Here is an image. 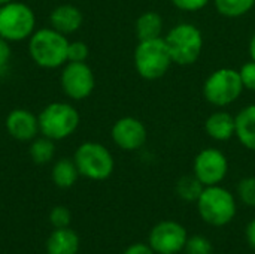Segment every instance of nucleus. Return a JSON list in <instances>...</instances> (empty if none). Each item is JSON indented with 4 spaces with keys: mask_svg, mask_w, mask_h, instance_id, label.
Masks as SVG:
<instances>
[{
    "mask_svg": "<svg viewBox=\"0 0 255 254\" xmlns=\"http://www.w3.org/2000/svg\"><path fill=\"white\" fill-rule=\"evenodd\" d=\"M235 115L224 109H218L212 112L206 120H205V132L206 135L217 141V142H226L235 136Z\"/></svg>",
    "mask_w": 255,
    "mask_h": 254,
    "instance_id": "2eb2a0df",
    "label": "nucleus"
},
{
    "mask_svg": "<svg viewBox=\"0 0 255 254\" xmlns=\"http://www.w3.org/2000/svg\"><path fill=\"white\" fill-rule=\"evenodd\" d=\"M39 133L52 141H61L72 136L79 127V112L67 102H52L37 115Z\"/></svg>",
    "mask_w": 255,
    "mask_h": 254,
    "instance_id": "39448f33",
    "label": "nucleus"
},
{
    "mask_svg": "<svg viewBox=\"0 0 255 254\" xmlns=\"http://www.w3.org/2000/svg\"><path fill=\"white\" fill-rule=\"evenodd\" d=\"M90 55V48L82 40L69 42L67 48V61H87Z\"/></svg>",
    "mask_w": 255,
    "mask_h": 254,
    "instance_id": "393cba45",
    "label": "nucleus"
},
{
    "mask_svg": "<svg viewBox=\"0 0 255 254\" xmlns=\"http://www.w3.org/2000/svg\"><path fill=\"white\" fill-rule=\"evenodd\" d=\"M163 16L155 10H146L140 13L134 22V33L137 40H148L161 37L163 33Z\"/></svg>",
    "mask_w": 255,
    "mask_h": 254,
    "instance_id": "a211bd4d",
    "label": "nucleus"
},
{
    "mask_svg": "<svg viewBox=\"0 0 255 254\" xmlns=\"http://www.w3.org/2000/svg\"><path fill=\"white\" fill-rule=\"evenodd\" d=\"M4 127H6V132L9 133V136H12L13 139L22 141V142H30L39 133L37 115H34L28 109L15 108L6 115Z\"/></svg>",
    "mask_w": 255,
    "mask_h": 254,
    "instance_id": "ddd939ff",
    "label": "nucleus"
},
{
    "mask_svg": "<svg viewBox=\"0 0 255 254\" xmlns=\"http://www.w3.org/2000/svg\"><path fill=\"white\" fill-rule=\"evenodd\" d=\"M245 235H247V243H248L250 249H251L253 252H255V219H253V220L248 223Z\"/></svg>",
    "mask_w": 255,
    "mask_h": 254,
    "instance_id": "7c9ffc66",
    "label": "nucleus"
},
{
    "mask_svg": "<svg viewBox=\"0 0 255 254\" xmlns=\"http://www.w3.org/2000/svg\"><path fill=\"white\" fill-rule=\"evenodd\" d=\"M239 75L244 84L245 90H251L255 91V61L250 60L247 63H244L239 69Z\"/></svg>",
    "mask_w": 255,
    "mask_h": 254,
    "instance_id": "bb28decb",
    "label": "nucleus"
},
{
    "mask_svg": "<svg viewBox=\"0 0 255 254\" xmlns=\"http://www.w3.org/2000/svg\"><path fill=\"white\" fill-rule=\"evenodd\" d=\"M215 9L226 18H241L255 6V0H214Z\"/></svg>",
    "mask_w": 255,
    "mask_h": 254,
    "instance_id": "412c9836",
    "label": "nucleus"
},
{
    "mask_svg": "<svg viewBox=\"0 0 255 254\" xmlns=\"http://www.w3.org/2000/svg\"><path fill=\"white\" fill-rule=\"evenodd\" d=\"M196 205L200 219L214 228H224L230 225L238 214L235 195L221 184L205 187Z\"/></svg>",
    "mask_w": 255,
    "mask_h": 254,
    "instance_id": "f03ea898",
    "label": "nucleus"
},
{
    "mask_svg": "<svg viewBox=\"0 0 255 254\" xmlns=\"http://www.w3.org/2000/svg\"><path fill=\"white\" fill-rule=\"evenodd\" d=\"M82 22H84V15H82L81 9L73 4H69V3L58 4L49 13L51 27L55 28L57 31L63 33L64 36L78 31L81 28Z\"/></svg>",
    "mask_w": 255,
    "mask_h": 254,
    "instance_id": "4468645a",
    "label": "nucleus"
},
{
    "mask_svg": "<svg viewBox=\"0 0 255 254\" xmlns=\"http://www.w3.org/2000/svg\"><path fill=\"white\" fill-rule=\"evenodd\" d=\"M193 174L205 186H217L229 174V159L218 148H203L193 162Z\"/></svg>",
    "mask_w": 255,
    "mask_h": 254,
    "instance_id": "9b49d317",
    "label": "nucleus"
},
{
    "mask_svg": "<svg viewBox=\"0 0 255 254\" xmlns=\"http://www.w3.org/2000/svg\"><path fill=\"white\" fill-rule=\"evenodd\" d=\"M73 162L79 171V175L91 181H105L115 169L112 153L103 144L93 141L84 142L76 148Z\"/></svg>",
    "mask_w": 255,
    "mask_h": 254,
    "instance_id": "0eeeda50",
    "label": "nucleus"
},
{
    "mask_svg": "<svg viewBox=\"0 0 255 254\" xmlns=\"http://www.w3.org/2000/svg\"><path fill=\"white\" fill-rule=\"evenodd\" d=\"M250 57H251V60H254L255 61V31L254 34L251 36V40H250Z\"/></svg>",
    "mask_w": 255,
    "mask_h": 254,
    "instance_id": "2f4dec72",
    "label": "nucleus"
},
{
    "mask_svg": "<svg viewBox=\"0 0 255 254\" xmlns=\"http://www.w3.org/2000/svg\"><path fill=\"white\" fill-rule=\"evenodd\" d=\"M235 136L241 145L250 151H255V103L245 106L235 115Z\"/></svg>",
    "mask_w": 255,
    "mask_h": 254,
    "instance_id": "dca6fc26",
    "label": "nucleus"
},
{
    "mask_svg": "<svg viewBox=\"0 0 255 254\" xmlns=\"http://www.w3.org/2000/svg\"><path fill=\"white\" fill-rule=\"evenodd\" d=\"M111 138L118 148L124 151H137L146 144L148 130L139 118L128 115L121 117L114 123Z\"/></svg>",
    "mask_w": 255,
    "mask_h": 254,
    "instance_id": "f8f14e48",
    "label": "nucleus"
},
{
    "mask_svg": "<svg viewBox=\"0 0 255 254\" xmlns=\"http://www.w3.org/2000/svg\"><path fill=\"white\" fill-rule=\"evenodd\" d=\"M69 39L52 27L34 30L28 37V54L43 69H57L67 63Z\"/></svg>",
    "mask_w": 255,
    "mask_h": 254,
    "instance_id": "f257e3e1",
    "label": "nucleus"
},
{
    "mask_svg": "<svg viewBox=\"0 0 255 254\" xmlns=\"http://www.w3.org/2000/svg\"><path fill=\"white\" fill-rule=\"evenodd\" d=\"M9 1H12V0H0V6H1V4H6V3H9Z\"/></svg>",
    "mask_w": 255,
    "mask_h": 254,
    "instance_id": "473e14b6",
    "label": "nucleus"
},
{
    "mask_svg": "<svg viewBox=\"0 0 255 254\" xmlns=\"http://www.w3.org/2000/svg\"><path fill=\"white\" fill-rule=\"evenodd\" d=\"M172 61L179 66L194 64L203 51V34L193 22H178L164 36Z\"/></svg>",
    "mask_w": 255,
    "mask_h": 254,
    "instance_id": "20e7f679",
    "label": "nucleus"
},
{
    "mask_svg": "<svg viewBox=\"0 0 255 254\" xmlns=\"http://www.w3.org/2000/svg\"><path fill=\"white\" fill-rule=\"evenodd\" d=\"M36 30V15L33 9L18 0L0 6V37L7 42L28 39Z\"/></svg>",
    "mask_w": 255,
    "mask_h": 254,
    "instance_id": "6e6552de",
    "label": "nucleus"
},
{
    "mask_svg": "<svg viewBox=\"0 0 255 254\" xmlns=\"http://www.w3.org/2000/svg\"><path fill=\"white\" fill-rule=\"evenodd\" d=\"M187 240V229L175 220H163L157 223L148 235V244L157 254L181 253L185 249Z\"/></svg>",
    "mask_w": 255,
    "mask_h": 254,
    "instance_id": "9d476101",
    "label": "nucleus"
},
{
    "mask_svg": "<svg viewBox=\"0 0 255 254\" xmlns=\"http://www.w3.org/2000/svg\"><path fill=\"white\" fill-rule=\"evenodd\" d=\"M79 177V171L73 162V159H60L54 163L51 171L52 183L60 189H70Z\"/></svg>",
    "mask_w": 255,
    "mask_h": 254,
    "instance_id": "6ab92c4d",
    "label": "nucleus"
},
{
    "mask_svg": "<svg viewBox=\"0 0 255 254\" xmlns=\"http://www.w3.org/2000/svg\"><path fill=\"white\" fill-rule=\"evenodd\" d=\"M238 198L247 207L255 208V177H245L238 184Z\"/></svg>",
    "mask_w": 255,
    "mask_h": 254,
    "instance_id": "b1692460",
    "label": "nucleus"
},
{
    "mask_svg": "<svg viewBox=\"0 0 255 254\" xmlns=\"http://www.w3.org/2000/svg\"><path fill=\"white\" fill-rule=\"evenodd\" d=\"M133 61L139 76L146 81L163 78L173 64L172 55L163 36L148 40H139L134 48Z\"/></svg>",
    "mask_w": 255,
    "mask_h": 254,
    "instance_id": "7ed1b4c3",
    "label": "nucleus"
},
{
    "mask_svg": "<svg viewBox=\"0 0 255 254\" xmlns=\"http://www.w3.org/2000/svg\"><path fill=\"white\" fill-rule=\"evenodd\" d=\"M60 84L67 97L72 100H84L94 91L96 76L85 61H67L63 66Z\"/></svg>",
    "mask_w": 255,
    "mask_h": 254,
    "instance_id": "1a4fd4ad",
    "label": "nucleus"
},
{
    "mask_svg": "<svg viewBox=\"0 0 255 254\" xmlns=\"http://www.w3.org/2000/svg\"><path fill=\"white\" fill-rule=\"evenodd\" d=\"M205 186L196 178L194 174L184 175L176 183V195L185 202H197Z\"/></svg>",
    "mask_w": 255,
    "mask_h": 254,
    "instance_id": "4be33fe9",
    "label": "nucleus"
},
{
    "mask_svg": "<svg viewBox=\"0 0 255 254\" xmlns=\"http://www.w3.org/2000/svg\"><path fill=\"white\" fill-rule=\"evenodd\" d=\"M10 57H12L10 42H7L6 39L0 37V75H3L7 70Z\"/></svg>",
    "mask_w": 255,
    "mask_h": 254,
    "instance_id": "c85d7f7f",
    "label": "nucleus"
},
{
    "mask_svg": "<svg viewBox=\"0 0 255 254\" xmlns=\"http://www.w3.org/2000/svg\"><path fill=\"white\" fill-rule=\"evenodd\" d=\"M55 141L46 138V136H40V138H34L33 141H30V147H28V154L31 157V160L36 165H45L49 163L54 159L55 154Z\"/></svg>",
    "mask_w": 255,
    "mask_h": 254,
    "instance_id": "aec40b11",
    "label": "nucleus"
},
{
    "mask_svg": "<svg viewBox=\"0 0 255 254\" xmlns=\"http://www.w3.org/2000/svg\"><path fill=\"white\" fill-rule=\"evenodd\" d=\"M184 252L185 254H212L214 247H212V243L206 237L193 235V237H188Z\"/></svg>",
    "mask_w": 255,
    "mask_h": 254,
    "instance_id": "5701e85b",
    "label": "nucleus"
},
{
    "mask_svg": "<svg viewBox=\"0 0 255 254\" xmlns=\"http://www.w3.org/2000/svg\"><path fill=\"white\" fill-rule=\"evenodd\" d=\"M79 250V237L70 228L54 229L46 241L48 254H76Z\"/></svg>",
    "mask_w": 255,
    "mask_h": 254,
    "instance_id": "f3484780",
    "label": "nucleus"
},
{
    "mask_svg": "<svg viewBox=\"0 0 255 254\" xmlns=\"http://www.w3.org/2000/svg\"><path fill=\"white\" fill-rule=\"evenodd\" d=\"M244 84L239 70L221 67L214 70L203 84V97L217 108H226L239 100L244 93Z\"/></svg>",
    "mask_w": 255,
    "mask_h": 254,
    "instance_id": "423d86ee",
    "label": "nucleus"
},
{
    "mask_svg": "<svg viewBox=\"0 0 255 254\" xmlns=\"http://www.w3.org/2000/svg\"><path fill=\"white\" fill-rule=\"evenodd\" d=\"M123 254H157L151 247L149 244L146 243H136V244H131L126 249V252Z\"/></svg>",
    "mask_w": 255,
    "mask_h": 254,
    "instance_id": "c756f323",
    "label": "nucleus"
},
{
    "mask_svg": "<svg viewBox=\"0 0 255 254\" xmlns=\"http://www.w3.org/2000/svg\"><path fill=\"white\" fill-rule=\"evenodd\" d=\"M211 0H170V3L184 12H197L208 6Z\"/></svg>",
    "mask_w": 255,
    "mask_h": 254,
    "instance_id": "cd10ccee",
    "label": "nucleus"
},
{
    "mask_svg": "<svg viewBox=\"0 0 255 254\" xmlns=\"http://www.w3.org/2000/svg\"><path fill=\"white\" fill-rule=\"evenodd\" d=\"M49 220H51V223H52V226H54L55 229L69 228L70 220H72V214H70L69 208L63 207V205H58V207H54V208L51 210Z\"/></svg>",
    "mask_w": 255,
    "mask_h": 254,
    "instance_id": "a878e982",
    "label": "nucleus"
}]
</instances>
